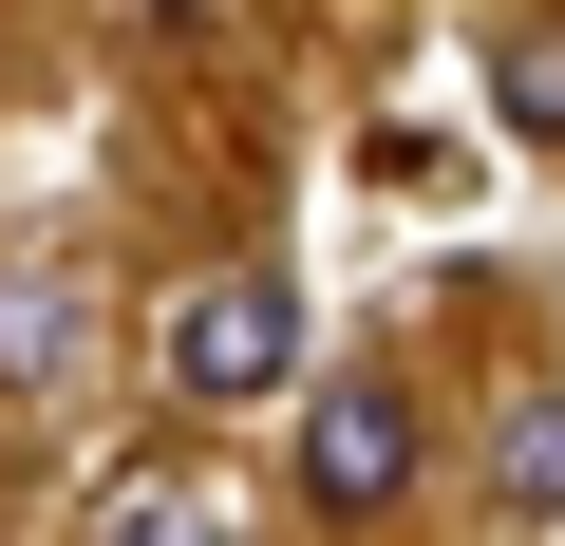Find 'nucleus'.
Instances as JSON below:
<instances>
[{
	"mask_svg": "<svg viewBox=\"0 0 565 546\" xmlns=\"http://www.w3.org/2000/svg\"><path fill=\"white\" fill-rule=\"evenodd\" d=\"M490 114L565 151V0H509V20H490Z\"/></svg>",
	"mask_w": 565,
	"mask_h": 546,
	"instance_id": "nucleus-3",
	"label": "nucleus"
},
{
	"mask_svg": "<svg viewBox=\"0 0 565 546\" xmlns=\"http://www.w3.org/2000/svg\"><path fill=\"white\" fill-rule=\"evenodd\" d=\"M170 396H207V415L302 396V283H282V264H207L170 302Z\"/></svg>",
	"mask_w": 565,
	"mask_h": 546,
	"instance_id": "nucleus-1",
	"label": "nucleus"
},
{
	"mask_svg": "<svg viewBox=\"0 0 565 546\" xmlns=\"http://www.w3.org/2000/svg\"><path fill=\"white\" fill-rule=\"evenodd\" d=\"M396 490H415V396H396V377H321V396H302V508L359 527V508H396Z\"/></svg>",
	"mask_w": 565,
	"mask_h": 546,
	"instance_id": "nucleus-2",
	"label": "nucleus"
},
{
	"mask_svg": "<svg viewBox=\"0 0 565 546\" xmlns=\"http://www.w3.org/2000/svg\"><path fill=\"white\" fill-rule=\"evenodd\" d=\"M95 546H226V508H207L189 471H114V490H95Z\"/></svg>",
	"mask_w": 565,
	"mask_h": 546,
	"instance_id": "nucleus-5",
	"label": "nucleus"
},
{
	"mask_svg": "<svg viewBox=\"0 0 565 546\" xmlns=\"http://www.w3.org/2000/svg\"><path fill=\"white\" fill-rule=\"evenodd\" d=\"M490 508H527V527L565 508V377H527V396L490 415Z\"/></svg>",
	"mask_w": 565,
	"mask_h": 546,
	"instance_id": "nucleus-4",
	"label": "nucleus"
},
{
	"mask_svg": "<svg viewBox=\"0 0 565 546\" xmlns=\"http://www.w3.org/2000/svg\"><path fill=\"white\" fill-rule=\"evenodd\" d=\"M57 358H76V283H57V264H0V377L39 396Z\"/></svg>",
	"mask_w": 565,
	"mask_h": 546,
	"instance_id": "nucleus-6",
	"label": "nucleus"
}]
</instances>
